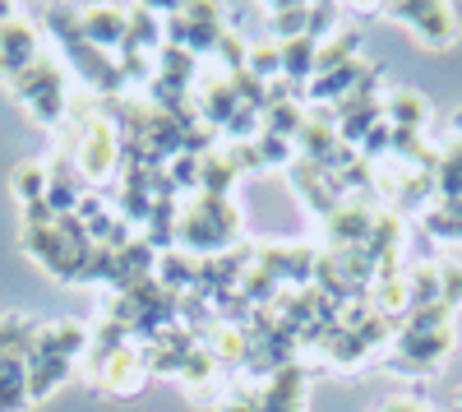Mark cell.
<instances>
[{"label":"cell","mask_w":462,"mask_h":412,"mask_svg":"<svg viewBox=\"0 0 462 412\" xmlns=\"http://www.w3.org/2000/svg\"><path fill=\"white\" fill-rule=\"evenodd\" d=\"M10 84H14L19 102H28L47 126H56V121L65 117V74H60V65H51L47 56H37L23 74H14Z\"/></svg>","instance_id":"1"},{"label":"cell","mask_w":462,"mask_h":412,"mask_svg":"<svg viewBox=\"0 0 462 412\" xmlns=\"http://www.w3.org/2000/svg\"><path fill=\"white\" fill-rule=\"evenodd\" d=\"M241 232V218H236V209H231L226 200H213V195H204L199 204H189L185 209V218H180V237L195 246V250H217V246H226L231 237Z\"/></svg>","instance_id":"2"},{"label":"cell","mask_w":462,"mask_h":412,"mask_svg":"<svg viewBox=\"0 0 462 412\" xmlns=\"http://www.w3.org/2000/svg\"><path fill=\"white\" fill-rule=\"evenodd\" d=\"M389 14L407 28L420 33V42L426 47H448L457 37V19L448 5H435V0H402V5H389Z\"/></svg>","instance_id":"3"},{"label":"cell","mask_w":462,"mask_h":412,"mask_svg":"<svg viewBox=\"0 0 462 412\" xmlns=\"http://www.w3.org/2000/svg\"><path fill=\"white\" fill-rule=\"evenodd\" d=\"M453 348V329H435V333H398V352H393V370L402 376H426L435 370Z\"/></svg>","instance_id":"4"},{"label":"cell","mask_w":462,"mask_h":412,"mask_svg":"<svg viewBox=\"0 0 462 412\" xmlns=\"http://www.w3.org/2000/svg\"><path fill=\"white\" fill-rule=\"evenodd\" d=\"M116 154H121V139H116L111 121H88L84 144H79V172L84 176H106L116 167Z\"/></svg>","instance_id":"5"},{"label":"cell","mask_w":462,"mask_h":412,"mask_svg":"<svg viewBox=\"0 0 462 412\" xmlns=\"http://www.w3.org/2000/svg\"><path fill=\"white\" fill-rule=\"evenodd\" d=\"M37 61V37L23 19H10L0 23V74L5 80H14V74H23L28 65Z\"/></svg>","instance_id":"6"},{"label":"cell","mask_w":462,"mask_h":412,"mask_svg":"<svg viewBox=\"0 0 462 412\" xmlns=\"http://www.w3.org/2000/svg\"><path fill=\"white\" fill-rule=\"evenodd\" d=\"M79 28L93 47H121L125 42V28H130V14L116 10V5H93L79 14Z\"/></svg>","instance_id":"7"},{"label":"cell","mask_w":462,"mask_h":412,"mask_svg":"<svg viewBox=\"0 0 462 412\" xmlns=\"http://www.w3.org/2000/svg\"><path fill=\"white\" fill-rule=\"evenodd\" d=\"M143 376H148L143 357H139L134 348H121V352H116V357L102 366L97 385H102V389H111V394H134V389H143Z\"/></svg>","instance_id":"8"},{"label":"cell","mask_w":462,"mask_h":412,"mask_svg":"<svg viewBox=\"0 0 462 412\" xmlns=\"http://www.w3.org/2000/svg\"><path fill=\"white\" fill-rule=\"evenodd\" d=\"M28 398V352L0 357V412H23Z\"/></svg>","instance_id":"9"},{"label":"cell","mask_w":462,"mask_h":412,"mask_svg":"<svg viewBox=\"0 0 462 412\" xmlns=\"http://www.w3.org/2000/svg\"><path fill=\"white\" fill-rule=\"evenodd\" d=\"M370 209H361V204H342L333 218H328V237H333V246L337 250H352V246H365L370 241Z\"/></svg>","instance_id":"10"},{"label":"cell","mask_w":462,"mask_h":412,"mask_svg":"<svg viewBox=\"0 0 462 412\" xmlns=\"http://www.w3.org/2000/svg\"><path fill=\"white\" fill-rule=\"evenodd\" d=\"M365 74H370V65H365V61H352V65H342V70H333V74H319L310 93H315L319 102H342L346 93L365 80Z\"/></svg>","instance_id":"11"},{"label":"cell","mask_w":462,"mask_h":412,"mask_svg":"<svg viewBox=\"0 0 462 412\" xmlns=\"http://www.w3.org/2000/svg\"><path fill=\"white\" fill-rule=\"evenodd\" d=\"M356 47H361V33L356 28H346L342 37H333V42H319L315 52V74H333L342 65H352L356 61Z\"/></svg>","instance_id":"12"},{"label":"cell","mask_w":462,"mask_h":412,"mask_svg":"<svg viewBox=\"0 0 462 412\" xmlns=\"http://www.w3.org/2000/svg\"><path fill=\"white\" fill-rule=\"evenodd\" d=\"M263 130H268V135H278V139H300V130H305V111H300V102H287V98L268 102V111H263Z\"/></svg>","instance_id":"13"},{"label":"cell","mask_w":462,"mask_h":412,"mask_svg":"<svg viewBox=\"0 0 462 412\" xmlns=\"http://www.w3.org/2000/svg\"><path fill=\"white\" fill-rule=\"evenodd\" d=\"M278 52H282V74H287V80H310V74H315V42H310V37H291V42H278Z\"/></svg>","instance_id":"14"},{"label":"cell","mask_w":462,"mask_h":412,"mask_svg":"<svg viewBox=\"0 0 462 412\" xmlns=\"http://www.w3.org/2000/svg\"><path fill=\"white\" fill-rule=\"evenodd\" d=\"M383 111H389L393 130H420V126H426V102H420L416 93H407V89H398Z\"/></svg>","instance_id":"15"},{"label":"cell","mask_w":462,"mask_h":412,"mask_svg":"<svg viewBox=\"0 0 462 412\" xmlns=\"http://www.w3.org/2000/svg\"><path fill=\"white\" fill-rule=\"evenodd\" d=\"M47 181H51V172H47L42 163H23V167L14 172V195H19L23 204H37V200H47Z\"/></svg>","instance_id":"16"},{"label":"cell","mask_w":462,"mask_h":412,"mask_svg":"<svg viewBox=\"0 0 462 412\" xmlns=\"http://www.w3.org/2000/svg\"><path fill=\"white\" fill-rule=\"evenodd\" d=\"M435 185H439V195H444V200H457V195H462V139L439 158V167H435Z\"/></svg>","instance_id":"17"},{"label":"cell","mask_w":462,"mask_h":412,"mask_svg":"<svg viewBox=\"0 0 462 412\" xmlns=\"http://www.w3.org/2000/svg\"><path fill=\"white\" fill-rule=\"evenodd\" d=\"M448 320H453V311H448L444 302H435V306H411V315L402 320V333H435V329H453Z\"/></svg>","instance_id":"18"},{"label":"cell","mask_w":462,"mask_h":412,"mask_svg":"<svg viewBox=\"0 0 462 412\" xmlns=\"http://www.w3.org/2000/svg\"><path fill=\"white\" fill-rule=\"evenodd\" d=\"M139 42H143V52H158V19H152L148 10H134V14H130V28H125L121 52H139Z\"/></svg>","instance_id":"19"},{"label":"cell","mask_w":462,"mask_h":412,"mask_svg":"<svg viewBox=\"0 0 462 412\" xmlns=\"http://www.w3.org/2000/svg\"><path fill=\"white\" fill-rule=\"evenodd\" d=\"M268 23H273V33L282 37V42H291V37H305V23H310V5H273Z\"/></svg>","instance_id":"20"},{"label":"cell","mask_w":462,"mask_h":412,"mask_svg":"<svg viewBox=\"0 0 462 412\" xmlns=\"http://www.w3.org/2000/svg\"><path fill=\"white\" fill-rule=\"evenodd\" d=\"M407 302H411V306H435V302H439V269H411V278H407Z\"/></svg>","instance_id":"21"},{"label":"cell","mask_w":462,"mask_h":412,"mask_svg":"<svg viewBox=\"0 0 462 412\" xmlns=\"http://www.w3.org/2000/svg\"><path fill=\"white\" fill-rule=\"evenodd\" d=\"M158 274L171 287H189V283H199V259H189V255H162Z\"/></svg>","instance_id":"22"},{"label":"cell","mask_w":462,"mask_h":412,"mask_svg":"<svg viewBox=\"0 0 462 412\" xmlns=\"http://www.w3.org/2000/svg\"><path fill=\"white\" fill-rule=\"evenodd\" d=\"M217 361H250V333H241V329H217V339H213V348H208Z\"/></svg>","instance_id":"23"},{"label":"cell","mask_w":462,"mask_h":412,"mask_svg":"<svg viewBox=\"0 0 462 412\" xmlns=\"http://www.w3.org/2000/svg\"><path fill=\"white\" fill-rule=\"evenodd\" d=\"M158 52H162V80L189 84V74H195V52H185V47H158Z\"/></svg>","instance_id":"24"},{"label":"cell","mask_w":462,"mask_h":412,"mask_svg":"<svg viewBox=\"0 0 462 412\" xmlns=\"http://www.w3.org/2000/svg\"><path fill=\"white\" fill-rule=\"evenodd\" d=\"M337 23V5H310V23H305V37L319 47V37Z\"/></svg>","instance_id":"25"},{"label":"cell","mask_w":462,"mask_h":412,"mask_svg":"<svg viewBox=\"0 0 462 412\" xmlns=\"http://www.w3.org/2000/svg\"><path fill=\"white\" fill-rule=\"evenodd\" d=\"M439 302H444L448 311L462 302V265H448V269H439Z\"/></svg>","instance_id":"26"},{"label":"cell","mask_w":462,"mask_h":412,"mask_svg":"<svg viewBox=\"0 0 462 412\" xmlns=\"http://www.w3.org/2000/svg\"><path fill=\"white\" fill-rule=\"evenodd\" d=\"M254 148H259V163L268 167V163H287V154H291V148H287V139H278V135H259L254 139Z\"/></svg>","instance_id":"27"},{"label":"cell","mask_w":462,"mask_h":412,"mask_svg":"<svg viewBox=\"0 0 462 412\" xmlns=\"http://www.w3.org/2000/svg\"><path fill=\"white\" fill-rule=\"evenodd\" d=\"M222 412H263L250 394H241V398H231V403H222Z\"/></svg>","instance_id":"28"},{"label":"cell","mask_w":462,"mask_h":412,"mask_svg":"<svg viewBox=\"0 0 462 412\" xmlns=\"http://www.w3.org/2000/svg\"><path fill=\"white\" fill-rule=\"evenodd\" d=\"M453 130H457V139H462V111H457V117H453Z\"/></svg>","instance_id":"29"},{"label":"cell","mask_w":462,"mask_h":412,"mask_svg":"<svg viewBox=\"0 0 462 412\" xmlns=\"http://www.w3.org/2000/svg\"><path fill=\"white\" fill-rule=\"evenodd\" d=\"M457 412H462V394H457Z\"/></svg>","instance_id":"30"}]
</instances>
